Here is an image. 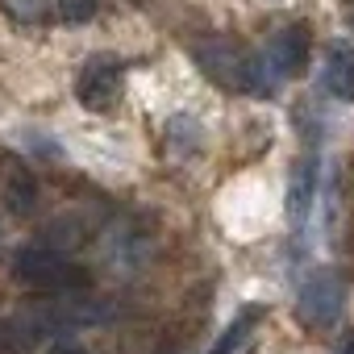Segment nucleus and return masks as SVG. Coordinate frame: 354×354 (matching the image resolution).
<instances>
[{
  "label": "nucleus",
  "mask_w": 354,
  "mask_h": 354,
  "mask_svg": "<svg viewBox=\"0 0 354 354\" xmlns=\"http://www.w3.org/2000/svg\"><path fill=\"white\" fill-rule=\"evenodd\" d=\"M5 201H9L13 217H30L34 213V205H38V180H34L30 167L9 162V171H5Z\"/></svg>",
  "instance_id": "obj_7"
},
{
  "label": "nucleus",
  "mask_w": 354,
  "mask_h": 354,
  "mask_svg": "<svg viewBox=\"0 0 354 354\" xmlns=\"http://www.w3.org/2000/svg\"><path fill=\"white\" fill-rule=\"evenodd\" d=\"M263 321V308L259 304H250V308H242L225 329H221V337L213 342V350L209 354H242L246 346H250V337H254V325Z\"/></svg>",
  "instance_id": "obj_9"
},
{
  "label": "nucleus",
  "mask_w": 354,
  "mask_h": 354,
  "mask_svg": "<svg viewBox=\"0 0 354 354\" xmlns=\"http://www.w3.org/2000/svg\"><path fill=\"white\" fill-rule=\"evenodd\" d=\"M313 180H317V167H313V158L296 162L292 188H288V221H292V230H304V221H308V205H313Z\"/></svg>",
  "instance_id": "obj_8"
},
{
  "label": "nucleus",
  "mask_w": 354,
  "mask_h": 354,
  "mask_svg": "<svg viewBox=\"0 0 354 354\" xmlns=\"http://www.w3.org/2000/svg\"><path fill=\"white\" fill-rule=\"evenodd\" d=\"M342 300H346L342 275L329 267H317V271H308V279L296 292V317L308 329H333V321L342 317Z\"/></svg>",
  "instance_id": "obj_3"
},
{
  "label": "nucleus",
  "mask_w": 354,
  "mask_h": 354,
  "mask_svg": "<svg viewBox=\"0 0 354 354\" xmlns=\"http://www.w3.org/2000/svg\"><path fill=\"white\" fill-rule=\"evenodd\" d=\"M192 59H196V67H201L213 84L230 88V92L275 96L279 84H283V80L271 71L267 55H259V50H250L246 42H234V38H205L201 46H192Z\"/></svg>",
  "instance_id": "obj_1"
},
{
  "label": "nucleus",
  "mask_w": 354,
  "mask_h": 354,
  "mask_svg": "<svg viewBox=\"0 0 354 354\" xmlns=\"http://www.w3.org/2000/svg\"><path fill=\"white\" fill-rule=\"evenodd\" d=\"M333 354H354V333H342V342H337Z\"/></svg>",
  "instance_id": "obj_14"
},
{
  "label": "nucleus",
  "mask_w": 354,
  "mask_h": 354,
  "mask_svg": "<svg viewBox=\"0 0 354 354\" xmlns=\"http://www.w3.org/2000/svg\"><path fill=\"white\" fill-rule=\"evenodd\" d=\"M0 9H5L17 26H46L59 13V0H0Z\"/></svg>",
  "instance_id": "obj_11"
},
{
  "label": "nucleus",
  "mask_w": 354,
  "mask_h": 354,
  "mask_svg": "<svg viewBox=\"0 0 354 354\" xmlns=\"http://www.w3.org/2000/svg\"><path fill=\"white\" fill-rule=\"evenodd\" d=\"M121 88H125V71L113 55H92L75 80V96L88 113H109L117 109L121 100Z\"/></svg>",
  "instance_id": "obj_4"
},
{
  "label": "nucleus",
  "mask_w": 354,
  "mask_h": 354,
  "mask_svg": "<svg viewBox=\"0 0 354 354\" xmlns=\"http://www.w3.org/2000/svg\"><path fill=\"white\" fill-rule=\"evenodd\" d=\"M13 275L30 292H80V288H88V271L75 267V263H67L50 246H26V250H17Z\"/></svg>",
  "instance_id": "obj_2"
},
{
  "label": "nucleus",
  "mask_w": 354,
  "mask_h": 354,
  "mask_svg": "<svg viewBox=\"0 0 354 354\" xmlns=\"http://www.w3.org/2000/svg\"><path fill=\"white\" fill-rule=\"evenodd\" d=\"M325 88L337 100L354 104V46L350 42H333L329 46V55H325Z\"/></svg>",
  "instance_id": "obj_6"
},
{
  "label": "nucleus",
  "mask_w": 354,
  "mask_h": 354,
  "mask_svg": "<svg viewBox=\"0 0 354 354\" xmlns=\"http://www.w3.org/2000/svg\"><path fill=\"white\" fill-rule=\"evenodd\" d=\"M46 354H88V350H84L80 342H67V337H63V342H55V346H50Z\"/></svg>",
  "instance_id": "obj_13"
},
{
  "label": "nucleus",
  "mask_w": 354,
  "mask_h": 354,
  "mask_svg": "<svg viewBox=\"0 0 354 354\" xmlns=\"http://www.w3.org/2000/svg\"><path fill=\"white\" fill-rule=\"evenodd\" d=\"M263 55H267V63H271V71L279 80L300 75L304 63H308V26H283Z\"/></svg>",
  "instance_id": "obj_5"
},
{
  "label": "nucleus",
  "mask_w": 354,
  "mask_h": 354,
  "mask_svg": "<svg viewBox=\"0 0 354 354\" xmlns=\"http://www.w3.org/2000/svg\"><path fill=\"white\" fill-rule=\"evenodd\" d=\"M162 133H167V146H171L175 154H192V150H201V142H205V125H201L196 117H188V113H175Z\"/></svg>",
  "instance_id": "obj_10"
},
{
  "label": "nucleus",
  "mask_w": 354,
  "mask_h": 354,
  "mask_svg": "<svg viewBox=\"0 0 354 354\" xmlns=\"http://www.w3.org/2000/svg\"><path fill=\"white\" fill-rule=\"evenodd\" d=\"M96 9H100V0H59V13H63V21H71V26L92 21Z\"/></svg>",
  "instance_id": "obj_12"
}]
</instances>
